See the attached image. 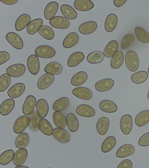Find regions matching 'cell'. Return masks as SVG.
I'll return each instance as SVG.
<instances>
[{
	"label": "cell",
	"mask_w": 149,
	"mask_h": 168,
	"mask_svg": "<svg viewBox=\"0 0 149 168\" xmlns=\"http://www.w3.org/2000/svg\"><path fill=\"white\" fill-rule=\"evenodd\" d=\"M97 23L94 21H89L81 24L79 27V30L81 34L87 35L94 32L97 27Z\"/></svg>",
	"instance_id": "19"
},
{
	"label": "cell",
	"mask_w": 149,
	"mask_h": 168,
	"mask_svg": "<svg viewBox=\"0 0 149 168\" xmlns=\"http://www.w3.org/2000/svg\"><path fill=\"white\" fill-rule=\"evenodd\" d=\"M30 139L29 136L26 132H22L17 137L15 141V147L18 149L24 148L28 144Z\"/></svg>",
	"instance_id": "30"
},
{
	"label": "cell",
	"mask_w": 149,
	"mask_h": 168,
	"mask_svg": "<svg viewBox=\"0 0 149 168\" xmlns=\"http://www.w3.org/2000/svg\"><path fill=\"white\" fill-rule=\"evenodd\" d=\"M8 42L13 47L18 50L22 49L23 47V42L20 37L13 32L8 33L6 36Z\"/></svg>",
	"instance_id": "6"
},
{
	"label": "cell",
	"mask_w": 149,
	"mask_h": 168,
	"mask_svg": "<svg viewBox=\"0 0 149 168\" xmlns=\"http://www.w3.org/2000/svg\"><path fill=\"white\" fill-rule=\"evenodd\" d=\"M28 156L27 151L26 149H19L15 153L13 160L14 164L16 166L21 165L26 161Z\"/></svg>",
	"instance_id": "18"
},
{
	"label": "cell",
	"mask_w": 149,
	"mask_h": 168,
	"mask_svg": "<svg viewBox=\"0 0 149 168\" xmlns=\"http://www.w3.org/2000/svg\"><path fill=\"white\" fill-rule=\"evenodd\" d=\"M61 12L66 18L70 20L75 19L77 14L76 11L71 6L68 4H63L60 7Z\"/></svg>",
	"instance_id": "38"
},
{
	"label": "cell",
	"mask_w": 149,
	"mask_h": 168,
	"mask_svg": "<svg viewBox=\"0 0 149 168\" xmlns=\"http://www.w3.org/2000/svg\"><path fill=\"white\" fill-rule=\"evenodd\" d=\"M116 144V140L114 137L109 136L107 137L101 146V150L104 153L111 151L114 147Z\"/></svg>",
	"instance_id": "43"
},
{
	"label": "cell",
	"mask_w": 149,
	"mask_h": 168,
	"mask_svg": "<svg viewBox=\"0 0 149 168\" xmlns=\"http://www.w3.org/2000/svg\"><path fill=\"white\" fill-rule=\"evenodd\" d=\"M53 27L59 29H66L70 26V22L66 18L60 16L54 17L49 21Z\"/></svg>",
	"instance_id": "9"
},
{
	"label": "cell",
	"mask_w": 149,
	"mask_h": 168,
	"mask_svg": "<svg viewBox=\"0 0 149 168\" xmlns=\"http://www.w3.org/2000/svg\"><path fill=\"white\" fill-rule=\"evenodd\" d=\"M114 83L113 80L109 78L101 80L96 82L95 85L96 90L100 92L107 91L111 89Z\"/></svg>",
	"instance_id": "13"
},
{
	"label": "cell",
	"mask_w": 149,
	"mask_h": 168,
	"mask_svg": "<svg viewBox=\"0 0 149 168\" xmlns=\"http://www.w3.org/2000/svg\"><path fill=\"white\" fill-rule=\"evenodd\" d=\"M76 112L78 115L86 117H92L95 114L93 108L89 105L85 104L78 106L76 108Z\"/></svg>",
	"instance_id": "16"
},
{
	"label": "cell",
	"mask_w": 149,
	"mask_h": 168,
	"mask_svg": "<svg viewBox=\"0 0 149 168\" xmlns=\"http://www.w3.org/2000/svg\"><path fill=\"white\" fill-rule=\"evenodd\" d=\"M26 68L23 64H17L8 67L6 72L10 76L17 78L23 75L25 72Z\"/></svg>",
	"instance_id": "10"
},
{
	"label": "cell",
	"mask_w": 149,
	"mask_h": 168,
	"mask_svg": "<svg viewBox=\"0 0 149 168\" xmlns=\"http://www.w3.org/2000/svg\"><path fill=\"white\" fill-rule=\"evenodd\" d=\"M79 36L76 33L72 32L68 34L63 40V45L67 48H71L76 45L79 40Z\"/></svg>",
	"instance_id": "25"
},
{
	"label": "cell",
	"mask_w": 149,
	"mask_h": 168,
	"mask_svg": "<svg viewBox=\"0 0 149 168\" xmlns=\"http://www.w3.org/2000/svg\"><path fill=\"white\" fill-rule=\"evenodd\" d=\"M25 88V84L22 83H17L12 86L8 90L7 94L11 98H16L21 96Z\"/></svg>",
	"instance_id": "14"
},
{
	"label": "cell",
	"mask_w": 149,
	"mask_h": 168,
	"mask_svg": "<svg viewBox=\"0 0 149 168\" xmlns=\"http://www.w3.org/2000/svg\"><path fill=\"white\" fill-rule=\"evenodd\" d=\"M15 168H28V167L25 166L20 165L17 166V167H15Z\"/></svg>",
	"instance_id": "55"
},
{
	"label": "cell",
	"mask_w": 149,
	"mask_h": 168,
	"mask_svg": "<svg viewBox=\"0 0 149 168\" xmlns=\"http://www.w3.org/2000/svg\"><path fill=\"white\" fill-rule=\"evenodd\" d=\"M11 81L10 76L7 73H5L0 77V92H2L9 86Z\"/></svg>",
	"instance_id": "49"
},
{
	"label": "cell",
	"mask_w": 149,
	"mask_h": 168,
	"mask_svg": "<svg viewBox=\"0 0 149 168\" xmlns=\"http://www.w3.org/2000/svg\"><path fill=\"white\" fill-rule=\"evenodd\" d=\"M15 105L14 100L11 98L5 100L1 104L0 113L3 116L9 114L14 108Z\"/></svg>",
	"instance_id": "28"
},
{
	"label": "cell",
	"mask_w": 149,
	"mask_h": 168,
	"mask_svg": "<svg viewBox=\"0 0 149 168\" xmlns=\"http://www.w3.org/2000/svg\"><path fill=\"white\" fill-rule=\"evenodd\" d=\"M40 35L45 38L49 40L54 37V33L53 29L50 27L42 25L38 31Z\"/></svg>",
	"instance_id": "46"
},
{
	"label": "cell",
	"mask_w": 149,
	"mask_h": 168,
	"mask_svg": "<svg viewBox=\"0 0 149 168\" xmlns=\"http://www.w3.org/2000/svg\"><path fill=\"white\" fill-rule=\"evenodd\" d=\"M72 93L77 98L85 100H89L92 97L91 91L84 87L76 88L72 90Z\"/></svg>",
	"instance_id": "11"
},
{
	"label": "cell",
	"mask_w": 149,
	"mask_h": 168,
	"mask_svg": "<svg viewBox=\"0 0 149 168\" xmlns=\"http://www.w3.org/2000/svg\"><path fill=\"white\" fill-rule=\"evenodd\" d=\"M84 58V55L82 52L79 51L74 52L69 57L67 65L70 67H75L79 64Z\"/></svg>",
	"instance_id": "22"
},
{
	"label": "cell",
	"mask_w": 149,
	"mask_h": 168,
	"mask_svg": "<svg viewBox=\"0 0 149 168\" xmlns=\"http://www.w3.org/2000/svg\"><path fill=\"white\" fill-rule=\"evenodd\" d=\"M149 122V110H144L139 112L135 118L136 125L141 127Z\"/></svg>",
	"instance_id": "27"
},
{
	"label": "cell",
	"mask_w": 149,
	"mask_h": 168,
	"mask_svg": "<svg viewBox=\"0 0 149 168\" xmlns=\"http://www.w3.org/2000/svg\"><path fill=\"white\" fill-rule=\"evenodd\" d=\"M52 135L56 140L63 144L68 142L70 139L69 132L63 128L57 127L54 128L53 130Z\"/></svg>",
	"instance_id": "4"
},
{
	"label": "cell",
	"mask_w": 149,
	"mask_h": 168,
	"mask_svg": "<svg viewBox=\"0 0 149 168\" xmlns=\"http://www.w3.org/2000/svg\"></svg>",
	"instance_id": "58"
},
{
	"label": "cell",
	"mask_w": 149,
	"mask_h": 168,
	"mask_svg": "<svg viewBox=\"0 0 149 168\" xmlns=\"http://www.w3.org/2000/svg\"><path fill=\"white\" fill-rule=\"evenodd\" d=\"M53 119L54 124L57 127L63 128L66 126V118L61 111H55L53 114Z\"/></svg>",
	"instance_id": "33"
},
{
	"label": "cell",
	"mask_w": 149,
	"mask_h": 168,
	"mask_svg": "<svg viewBox=\"0 0 149 168\" xmlns=\"http://www.w3.org/2000/svg\"><path fill=\"white\" fill-rule=\"evenodd\" d=\"M30 119L29 117L22 116L18 117L15 121L13 129L16 134H19L23 132L29 125Z\"/></svg>",
	"instance_id": "3"
},
{
	"label": "cell",
	"mask_w": 149,
	"mask_h": 168,
	"mask_svg": "<svg viewBox=\"0 0 149 168\" xmlns=\"http://www.w3.org/2000/svg\"><path fill=\"white\" fill-rule=\"evenodd\" d=\"M132 119L131 116L128 114L123 116L121 118L120 126L121 131L126 135L131 132L132 127Z\"/></svg>",
	"instance_id": "5"
},
{
	"label": "cell",
	"mask_w": 149,
	"mask_h": 168,
	"mask_svg": "<svg viewBox=\"0 0 149 168\" xmlns=\"http://www.w3.org/2000/svg\"><path fill=\"white\" fill-rule=\"evenodd\" d=\"M63 68L61 65L56 62H52L48 64L44 68L45 71L54 75H58L61 73Z\"/></svg>",
	"instance_id": "31"
},
{
	"label": "cell",
	"mask_w": 149,
	"mask_h": 168,
	"mask_svg": "<svg viewBox=\"0 0 149 168\" xmlns=\"http://www.w3.org/2000/svg\"><path fill=\"white\" fill-rule=\"evenodd\" d=\"M132 164L131 161L128 159L122 161L118 165L117 168H132Z\"/></svg>",
	"instance_id": "51"
},
{
	"label": "cell",
	"mask_w": 149,
	"mask_h": 168,
	"mask_svg": "<svg viewBox=\"0 0 149 168\" xmlns=\"http://www.w3.org/2000/svg\"><path fill=\"white\" fill-rule=\"evenodd\" d=\"M117 16L113 13L109 14L107 17L104 23V28L107 32L113 31L116 27L118 23Z\"/></svg>",
	"instance_id": "26"
},
{
	"label": "cell",
	"mask_w": 149,
	"mask_h": 168,
	"mask_svg": "<svg viewBox=\"0 0 149 168\" xmlns=\"http://www.w3.org/2000/svg\"><path fill=\"white\" fill-rule=\"evenodd\" d=\"M135 36L137 39L143 43L149 42V34L144 29L136 27L134 29Z\"/></svg>",
	"instance_id": "45"
},
{
	"label": "cell",
	"mask_w": 149,
	"mask_h": 168,
	"mask_svg": "<svg viewBox=\"0 0 149 168\" xmlns=\"http://www.w3.org/2000/svg\"><path fill=\"white\" fill-rule=\"evenodd\" d=\"M54 76L53 75L46 73L42 75L38 79L37 87L39 90H44L49 87L53 83Z\"/></svg>",
	"instance_id": "12"
},
{
	"label": "cell",
	"mask_w": 149,
	"mask_h": 168,
	"mask_svg": "<svg viewBox=\"0 0 149 168\" xmlns=\"http://www.w3.org/2000/svg\"><path fill=\"white\" fill-rule=\"evenodd\" d=\"M109 120L106 117H102L98 120L96 124V130L101 135H104L107 132L109 125Z\"/></svg>",
	"instance_id": "35"
},
{
	"label": "cell",
	"mask_w": 149,
	"mask_h": 168,
	"mask_svg": "<svg viewBox=\"0 0 149 168\" xmlns=\"http://www.w3.org/2000/svg\"><path fill=\"white\" fill-rule=\"evenodd\" d=\"M0 1L2 3L8 5L15 4L18 1V0H0Z\"/></svg>",
	"instance_id": "54"
},
{
	"label": "cell",
	"mask_w": 149,
	"mask_h": 168,
	"mask_svg": "<svg viewBox=\"0 0 149 168\" xmlns=\"http://www.w3.org/2000/svg\"><path fill=\"white\" fill-rule=\"evenodd\" d=\"M69 103L70 101L68 98L63 97L57 100L54 103L52 108L55 111H63L67 108Z\"/></svg>",
	"instance_id": "41"
},
{
	"label": "cell",
	"mask_w": 149,
	"mask_h": 168,
	"mask_svg": "<svg viewBox=\"0 0 149 168\" xmlns=\"http://www.w3.org/2000/svg\"><path fill=\"white\" fill-rule=\"evenodd\" d=\"M14 151L9 149L4 151L0 156V164L3 165L9 163L13 160L14 155Z\"/></svg>",
	"instance_id": "47"
},
{
	"label": "cell",
	"mask_w": 149,
	"mask_h": 168,
	"mask_svg": "<svg viewBox=\"0 0 149 168\" xmlns=\"http://www.w3.org/2000/svg\"><path fill=\"white\" fill-rule=\"evenodd\" d=\"M147 98L149 100V90L147 94Z\"/></svg>",
	"instance_id": "56"
},
{
	"label": "cell",
	"mask_w": 149,
	"mask_h": 168,
	"mask_svg": "<svg viewBox=\"0 0 149 168\" xmlns=\"http://www.w3.org/2000/svg\"><path fill=\"white\" fill-rule=\"evenodd\" d=\"M138 144L139 146H149V132L144 134L140 137Z\"/></svg>",
	"instance_id": "50"
},
{
	"label": "cell",
	"mask_w": 149,
	"mask_h": 168,
	"mask_svg": "<svg viewBox=\"0 0 149 168\" xmlns=\"http://www.w3.org/2000/svg\"><path fill=\"white\" fill-rule=\"evenodd\" d=\"M39 129L43 134L48 136L52 134L53 128L49 122L46 119L41 118L38 123Z\"/></svg>",
	"instance_id": "36"
},
{
	"label": "cell",
	"mask_w": 149,
	"mask_h": 168,
	"mask_svg": "<svg viewBox=\"0 0 149 168\" xmlns=\"http://www.w3.org/2000/svg\"><path fill=\"white\" fill-rule=\"evenodd\" d=\"M135 40L134 36L129 33L125 34L121 39L120 43V47L123 50H127L133 45Z\"/></svg>",
	"instance_id": "40"
},
{
	"label": "cell",
	"mask_w": 149,
	"mask_h": 168,
	"mask_svg": "<svg viewBox=\"0 0 149 168\" xmlns=\"http://www.w3.org/2000/svg\"><path fill=\"white\" fill-rule=\"evenodd\" d=\"M35 54L37 57L44 58H50L56 54V51L52 47L42 45L37 47L35 50Z\"/></svg>",
	"instance_id": "2"
},
{
	"label": "cell",
	"mask_w": 149,
	"mask_h": 168,
	"mask_svg": "<svg viewBox=\"0 0 149 168\" xmlns=\"http://www.w3.org/2000/svg\"><path fill=\"white\" fill-rule=\"evenodd\" d=\"M118 43L116 40H113L109 42L107 44L103 51V54L107 57H112L118 48Z\"/></svg>",
	"instance_id": "42"
},
{
	"label": "cell",
	"mask_w": 149,
	"mask_h": 168,
	"mask_svg": "<svg viewBox=\"0 0 149 168\" xmlns=\"http://www.w3.org/2000/svg\"><path fill=\"white\" fill-rule=\"evenodd\" d=\"M27 66L29 71L33 75L38 73L40 69V62L38 57L35 55H30L28 58Z\"/></svg>",
	"instance_id": "7"
},
{
	"label": "cell",
	"mask_w": 149,
	"mask_h": 168,
	"mask_svg": "<svg viewBox=\"0 0 149 168\" xmlns=\"http://www.w3.org/2000/svg\"><path fill=\"white\" fill-rule=\"evenodd\" d=\"M30 122L29 125L30 128L33 131H36L38 130V123L40 118L38 116L36 111H34L29 116Z\"/></svg>",
	"instance_id": "48"
},
{
	"label": "cell",
	"mask_w": 149,
	"mask_h": 168,
	"mask_svg": "<svg viewBox=\"0 0 149 168\" xmlns=\"http://www.w3.org/2000/svg\"><path fill=\"white\" fill-rule=\"evenodd\" d=\"M148 73L146 71H141L135 72L131 76L132 81L136 84H140L144 82L147 79Z\"/></svg>",
	"instance_id": "44"
},
{
	"label": "cell",
	"mask_w": 149,
	"mask_h": 168,
	"mask_svg": "<svg viewBox=\"0 0 149 168\" xmlns=\"http://www.w3.org/2000/svg\"><path fill=\"white\" fill-rule=\"evenodd\" d=\"M30 17L27 14H23L19 15L15 24V28L18 31L23 29L28 25L31 22Z\"/></svg>",
	"instance_id": "20"
},
{
	"label": "cell",
	"mask_w": 149,
	"mask_h": 168,
	"mask_svg": "<svg viewBox=\"0 0 149 168\" xmlns=\"http://www.w3.org/2000/svg\"><path fill=\"white\" fill-rule=\"evenodd\" d=\"M88 75L84 71H81L76 74L71 80V84L74 86H79L84 83L87 80Z\"/></svg>",
	"instance_id": "37"
},
{
	"label": "cell",
	"mask_w": 149,
	"mask_h": 168,
	"mask_svg": "<svg viewBox=\"0 0 149 168\" xmlns=\"http://www.w3.org/2000/svg\"><path fill=\"white\" fill-rule=\"evenodd\" d=\"M74 6L76 9L81 11L89 10L94 7V4L90 0H76L74 3Z\"/></svg>",
	"instance_id": "23"
},
{
	"label": "cell",
	"mask_w": 149,
	"mask_h": 168,
	"mask_svg": "<svg viewBox=\"0 0 149 168\" xmlns=\"http://www.w3.org/2000/svg\"><path fill=\"white\" fill-rule=\"evenodd\" d=\"M148 73L149 74V67H148Z\"/></svg>",
	"instance_id": "57"
},
{
	"label": "cell",
	"mask_w": 149,
	"mask_h": 168,
	"mask_svg": "<svg viewBox=\"0 0 149 168\" xmlns=\"http://www.w3.org/2000/svg\"><path fill=\"white\" fill-rule=\"evenodd\" d=\"M36 112L40 118H44L47 115L49 107L47 102L44 99H38L36 104Z\"/></svg>",
	"instance_id": "15"
},
{
	"label": "cell",
	"mask_w": 149,
	"mask_h": 168,
	"mask_svg": "<svg viewBox=\"0 0 149 168\" xmlns=\"http://www.w3.org/2000/svg\"><path fill=\"white\" fill-rule=\"evenodd\" d=\"M42 23L43 20L41 18H37L31 21L27 26V32L30 35L34 34L42 26Z\"/></svg>",
	"instance_id": "39"
},
{
	"label": "cell",
	"mask_w": 149,
	"mask_h": 168,
	"mask_svg": "<svg viewBox=\"0 0 149 168\" xmlns=\"http://www.w3.org/2000/svg\"><path fill=\"white\" fill-rule=\"evenodd\" d=\"M124 58L122 52L120 50H117L112 57L110 62L111 67L114 69L120 68L123 64Z\"/></svg>",
	"instance_id": "34"
},
{
	"label": "cell",
	"mask_w": 149,
	"mask_h": 168,
	"mask_svg": "<svg viewBox=\"0 0 149 168\" xmlns=\"http://www.w3.org/2000/svg\"><path fill=\"white\" fill-rule=\"evenodd\" d=\"M134 151V148L132 145L129 144H125L118 149L116 153V156L119 158L126 157L133 154Z\"/></svg>",
	"instance_id": "21"
},
{
	"label": "cell",
	"mask_w": 149,
	"mask_h": 168,
	"mask_svg": "<svg viewBox=\"0 0 149 168\" xmlns=\"http://www.w3.org/2000/svg\"><path fill=\"white\" fill-rule=\"evenodd\" d=\"M67 124L68 129L71 132H76L79 127V122L76 116L73 113H70L66 116Z\"/></svg>",
	"instance_id": "24"
},
{
	"label": "cell",
	"mask_w": 149,
	"mask_h": 168,
	"mask_svg": "<svg viewBox=\"0 0 149 168\" xmlns=\"http://www.w3.org/2000/svg\"><path fill=\"white\" fill-rule=\"evenodd\" d=\"M99 107L103 111L108 113H113L116 111L118 107L113 101L108 100H104L100 103Z\"/></svg>",
	"instance_id": "29"
},
{
	"label": "cell",
	"mask_w": 149,
	"mask_h": 168,
	"mask_svg": "<svg viewBox=\"0 0 149 168\" xmlns=\"http://www.w3.org/2000/svg\"><path fill=\"white\" fill-rule=\"evenodd\" d=\"M126 65L130 71L134 72L138 69L139 65L138 57L136 52L132 50L128 51L125 57Z\"/></svg>",
	"instance_id": "1"
},
{
	"label": "cell",
	"mask_w": 149,
	"mask_h": 168,
	"mask_svg": "<svg viewBox=\"0 0 149 168\" xmlns=\"http://www.w3.org/2000/svg\"><path fill=\"white\" fill-rule=\"evenodd\" d=\"M105 56L101 51L96 50L89 53L87 57V61L92 64H97L101 62L104 59Z\"/></svg>",
	"instance_id": "32"
},
{
	"label": "cell",
	"mask_w": 149,
	"mask_h": 168,
	"mask_svg": "<svg viewBox=\"0 0 149 168\" xmlns=\"http://www.w3.org/2000/svg\"><path fill=\"white\" fill-rule=\"evenodd\" d=\"M10 57L9 54L5 51L0 52V65H1L7 61Z\"/></svg>",
	"instance_id": "52"
},
{
	"label": "cell",
	"mask_w": 149,
	"mask_h": 168,
	"mask_svg": "<svg viewBox=\"0 0 149 168\" xmlns=\"http://www.w3.org/2000/svg\"><path fill=\"white\" fill-rule=\"evenodd\" d=\"M126 1V0H113V3L116 6L119 7L123 6Z\"/></svg>",
	"instance_id": "53"
},
{
	"label": "cell",
	"mask_w": 149,
	"mask_h": 168,
	"mask_svg": "<svg viewBox=\"0 0 149 168\" xmlns=\"http://www.w3.org/2000/svg\"><path fill=\"white\" fill-rule=\"evenodd\" d=\"M58 6V3L55 1L50 2L46 5L44 11V15L46 20H50L55 17Z\"/></svg>",
	"instance_id": "17"
},
{
	"label": "cell",
	"mask_w": 149,
	"mask_h": 168,
	"mask_svg": "<svg viewBox=\"0 0 149 168\" xmlns=\"http://www.w3.org/2000/svg\"><path fill=\"white\" fill-rule=\"evenodd\" d=\"M36 104V98L33 95H29L26 98L22 107V111L26 116L31 114L34 111Z\"/></svg>",
	"instance_id": "8"
}]
</instances>
